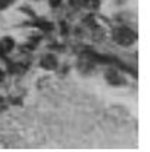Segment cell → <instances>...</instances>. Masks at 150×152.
Wrapping results in <instances>:
<instances>
[{"label":"cell","instance_id":"obj_1","mask_svg":"<svg viewBox=\"0 0 150 152\" xmlns=\"http://www.w3.org/2000/svg\"><path fill=\"white\" fill-rule=\"evenodd\" d=\"M115 39H116L118 43H121L124 46H128V45H131L136 40V34L131 30H128V28H121V30L116 31Z\"/></svg>","mask_w":150,"mask_h":152},{"label":"cell","instance_id":"obj_2","mask_svg":"<svg viewBox=\"0 0 150 152\" xmlns=\"http://www.w3.org/2000/svg\"><path fill=\"white\" fill-rule=\"evenodd\" d=\"M13 48V40L12 39H4L0 42V55H6L7 52Z\"/></svg>","mask_w":150,"mask_h":152},{"label":"cell","instance_id":"obj_3","mask_svg":"<svg viewBox=\"0 0 150 152\" xmlns=\"http://www.w3.org/2000/svg\"><path fill=\"white\" fill-rule=\"evenodd\" d=\"M41 64H43V66H44V68L51 69V68H54V66H56V59H54L53 56L47 55V56H46V58L41 61Z\"/></svg>","mask_w":150,"mask_h":152},{"label":"cell","instance_id":"obj_4","mask_svg":"<svg viewBox=\"0 0 150 152\" xmlns=\"http://www.w3.org/2000/svg\"><path fill=\"white\" fill-rule=\"evenodd\" d=\"M1 80H3V72L0 71V81H1Z\"/></svg>","mask_w":150,"mask_h":152}]
</instances>
